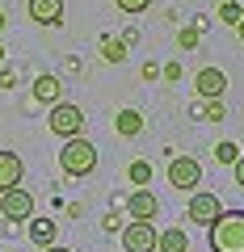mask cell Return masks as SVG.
Returning <instances> with one entry per match:
<instances>
[{
  "label": "cell",
  "mask_w": 244,
  "mask_h": 252,
  "mask_svg": "<svg viewBox=\"0 0 244 252\" xmlns=\"http://www.w3.org/2000/svg\"><path fill=\"white\" fill-rule=\"evenodd\" d=\"M210 252H244V210H223L210 223Z\"/></svg>",
  "instance_id": "obj_1"
},
{
  "label": "cell",
  "mask_w": 244,
  "mask_h": 252,
  "mask_svg": "<svg viewBox=\"0 0 244 252\" xmlns=\"http://www.w3.org/2000/svg\"><path fill=\"white\" fill-rule=\"evenodd\" d=\"M59 168H64L68 177H89V172L97 168V147H93L84 135L64 139V152H59Z\"/></svg>",
  "instance_id": "obj_2"
},
{
  "label": "cell",
  "mask_w": 244,
  "mask_h": 252,
  "mask_svg": "<svg viewBox=\"0 0 244 252\" xmlns=\"http://www.w3.org/2000/svg\"><path fill=\"white\" fill-rule=\"evenodd\" d=\"M46 126H51L59 139H76L84 130V109L72 105V101H59V105H51V118H46Z\"/></svg>",
  "instance_id": "obj_3"
},
{
  "label": "cell",
  "mask_w": 244,
  "mask_h": 252,
  "mask_svg": "<svg viewBox=\"0 0 244 252\" xmlns=\"http://www.w3.org/2000/svg\"><path fill=\"white\" fill-rule=\"evenodd\" d=\"M169 185L181 189V193H194L202 185V164L194 156H173L169 160Z\"/></svg>",
  "instance_id": "obj_4"
},
{
  "label": "cell",
  "mask_w": 244,
  "mask_h": 252,
  "mask_svg": "<svg viewBox=\"0 0 244 252\" xmlns=\"http://www.w3.org/2000/svg\"><path fill=\"white\" fill-rule=\"evenodd\" d=\"M0 219H9V223H30L34 219V193L30 189H4L0 193Z\"/></svg>",
  "instance_id": "obj_5"
},
{
  "label": "cell",
  "mask_w": 244,
  "mask_h": 252,
  "mask_svg": "<svg viewBox=\"0 0 244 252\" xmlns=\"http://www.w3.org/2000/svg\"><path fill=\"white\" fill-rule=\"evenodd\" d=\"M156 227L152 223H139V219H131L127 227H122V252H156Z\"/></svg>",
  "instance_id": "obj_6"
},
{
  "label": "cell",
  "mask_w": 244,
  "mask_h": 252,
  "mask_svg": "<svg viewBox=\"0 0 244 252\" xmlns=\"http://www.w3.org/2000/svg\"><path fill=\"white\" fill-rule=\"evenodd\" d=\"M185 215H190L198 227H210L219 215H223V202H219L215 193H202V189H194V193H190V210H185Z\"/></svg>",
  "instance_id": "obj_7"
},
{
  "label": "cell",
  "mask_w": 244,
  "mask_h": 252,
  "mask_svg": "<svg viewBox=\"0 0 244 252\" xmlns=\"http://www.w3.org/2000/svg\"><path fill=\"white\" fill-rule=\"evenodd\" d=\"M194 89H198L202 101H223V93H227V76L219 72V67H202V72L194 76Z\"/></svg>",
  "instance_id": "obj_8"
},
{
  "label": "cell",
  "mask_w": 244,
  "mask_h": 252,
  "mask_svg": "<svg viewBox=\"0 0 244 252\" xmlns=\"http://www.w3.org/2000/svg\"><path fill=\"white\" fill-rule=\"evenodd\" d=\"M127 210H131V219H139V223H152V219L160 215V198H156L152 189H135L131 202H127Z\"/></svg>",
  "instance_id": "obj_9"
},
{
  "label": "cell",
  "mask_w": 244,
  "mask_h": 252,
  "mask_svg": "<svg viewBox=\"0 0 244 252\" xmlns=\"http://www.w3.org/2000/svg\"><path fill=\"white\" fill-rule=\"evenodd\" d=\"M30 93H34V101H42V105H59V101H64V80L51 76V72H42L30 84Z\"/></svg>",
  "instance_id": "obj_10"
},
{
  "label": "cell",
  "mask_w": 244,
  "mask_h": 252,
  "mask_svg": "<svg viewBox=\"0 0 244 252\" xmlns=\"http://www.w3.org/2000/svg\"><path fill=\"white\" fill-rule=\"evenodd\" d=\"M21 177H26L21 156H17V152H0V193H4V189H17Z\"/></svg>",
  "instance_id": "obj_11"
},
{
  "label": "cell",
  "mask_w": 244,
  "mask_h": 252,
  "mask_svg": "<svg viewBox=\"0 0 244 252\" xmlns=\"http://www.w3.org/2000/svg\"><path fill=\"white\" fill-rule=\"evenodd\" d=\"M30 17L38 26H59L64 21V0H30Z\"/></svg>",
  "instance_id": "obj_12"
},
{
  "label": "cell",
  "mask_w": 244,
  "mask_h": 252,
  "mask_svg": "<svg viewBox=\"0 0 244 252\" xmlns=\"http://www.w3.org/2000/svg\"><path fill=\"white\" fill-rule=\"evenodd\" d=\"M156 252H190V235L181 231V227H164L156 235Z\"/></svg>",
  "instance_id": "obj_13"
},
{
  "label": "cell",
  "mask_w": 244,
  "mask_h": 252,
  "mask_svg": "<svg viewBox=\"0 0 244 252\" xmlns=\"http://www.w3.org/2000/svg\"><path fill=\"white\" fill-rule=\"evenodd\" d=\"M114 126H118V135H122V139H135L139 130H143V114H139V109H118Z\"/></svg>",
  "instance_id": "obj_14"
},
{
  "label": "cell",
  "mask_w": 244,
  "mask_h": 252,
  "mask_svg": "<svg viewBox=\"0 0 244 252\" xmlns=\"http://www.w3.org/2000/svg\"><path fill=\"white\" fill-rule=\"evenodd\" d=\"M55 231H59L55 219H30V240H34L38 248H51V244H55Z\"/></svg>",
  "instance_id": "obj_15"
},
{
  "label": "cell",
  "mask_w": 244,
  "mask_h": 252,
  "mask_svg": "<svg viewBox=\"0 0 244 252\" xmlns=\"http://www.w3.org/2000/svg\"><path fill=\"white\" fill-rule=\"evenodd\" d=\"M101 59L122 63V59H127V42H122V38H105V42H101Z\"/></svg>",
  "instance_id": "obj_16"
},
{
  "label": "cell",
  "mask_w": 244,
  "mask_h": 252,
  "mask_svg": "<svg viewBox=\"0 0 244 252\" xmlns=\"http://www.w3.org/2000/svg\"><path fill=\"white\" fill-rule=\"evenodd\" d=\"M240 17H244V9L236 0H223V4H219V21H223V26H240Z\"/></svg>",
  "instance_id": "obj_17"
},
{
  "label": "cell",
  "mask_w": 244,
  "mask_h": 252,
  "mask_svg": "<svg viewBox=\"0 0 244 252\" xmlns=\"http://www.w3.org/2000/svg\"><path fill=\"white\" fill-rule=\"evenodd\" d=\"M215 156H219V164H236V160H240V147H236L232 139H219V143H215Z\"/></svg>",
  "instance_id": "obj_18"
},
{
  "label": "cell",
  "mask_w": 244,
  "mask_h": 252,
  "mask_svg": "<svg viewBox=\"0 0 244 252\" xmlns=\"http://www.w3.org/2000/svg\"><path fill=\"white\" fill-rule=\"evenodd\" d=\"M131 181L143 189L147 181H152V164H147V160H135V164H131Z\"/></svg>",
  "instance_id": "obj_19"
},
{
  "label": "cell",
  "mask_w": 244,
  "mask_h": 252,
  "mask_svg": "<svg viewBox=\"0 0 244 252\" xmlns=\"http://www.w3.org/2000/svg\"><path fill=\"white\" fill-rule=\"evenodd\" d=\"M202 118H207V122H223V118H227L223 101H207V109H202Z\"/></svg>",
  "instance_id": "obj_20"
},
{
  "label": "cell",
  "mask_w": 244,
  "mask_h": 252,
  "mask_svg": "<svg viewBox=\"0 0 244 252\" xmlns=\"http://www.w3.org/2000/svg\"><path fill=\"white\" fill-rule=\"evenodd\" d=\"M114 4H118L122 13H131V17H135V13H143L147 4H152V0H114Z\"/></svg>",
  "instance_id": "obj_21"
},
{
  "label": "cell",
  "mask_w": 244,
  "mask_h": 252,
  "mask_svg": "<svg viewBox=\"0 0 244 252\" xmlns=\"http://www.w3.org/2000/svg\"><path fill=\"white\" fill-rule=\"evenodd\" d=\"M181 46H185V51H190V46H198V34H194V30H181Z\"/></svg>",
  "instance_id": "obj_22"
},
{
  "label": "cell",
  "mask_w": 244,
  "mask_h": 252,
  "mask_svg": "<svg viewBox=\"0 0 244 252\" xmlns=\"http://www.w3.org/2000/svg\"><path fill=\"white\" fill-rule=\"evenodd\" d=\"M181 76V63H164V80H177Z\"/></svg>",
  "instance_id": "obj_23"
},
{
  "label": "cell",
  "mask_w": 244,
  "mask_h": 252,
  "mask_svg": "<svg viewBox=\"0 0 244 252\" xmlns=\"http://www.w3.org/2000/svg\"><path fill=\"white\" fill-rule=\"evenodd\" d=\"M232 168H236V185H240V189H244V156H240V160H236V164H232Z\"/></svg>",
  "instance_id": "obj_24"
},
{
  "label": "cell",
  "mask_w": 244,
  "mask_h": 252,
  "mask_svg": "<svg viewBox=\"0 0 244 252\" xmlns=\"http://www.w3.org/2000/svg\"><path fill=\"white\" fill-rule=\"evenodd\" d=\"M42 252H72V248H59V244H51V248H42Z\"/></svg>",
  "instance_id": "obj_25"
},
{
  "label": "cell",
  "mask_w": 244,
  "mask_h": 252,
  "mask_svg": "<svg viewBox=\"0 0 244 252\" xmlns=\"http://www.w3.org/2000/svg\"><path fill=\"white\" fill-rule=\"evenodd\" d=\"M236 34H240V42H244V17H240V26H236Z\"/></svg>",
  "instance_id": "obj_26"
},
{
  "label": "cell",
  "mask_w": 244,
  "mask_h": 252,
  "mask_svg": "<svg viewBox=\"0 0 244 252\" xmlns=\"http://www.w3.org/2000/svg\"><path fill=\"white\" fill-rule=\"evenodd\" d=\"M0 30H4V13H0Z\"/></svg>",
  "instance_id": "obj_27"
},
{
  "label": "cell",
  "mask_w": 244,
  "mask_h": 252,
  "mask_svg": "<svg viewBox=\"0 0 244 252\" xmlns=\"http://www.w3.org/2000/svg\"><path fill=\"white\" fill-rule=\"evenodd\" d=\"M0 59H4V46H0Z\"/></svg>",
  "instance_id": "obj_28"
}]
</instances>
